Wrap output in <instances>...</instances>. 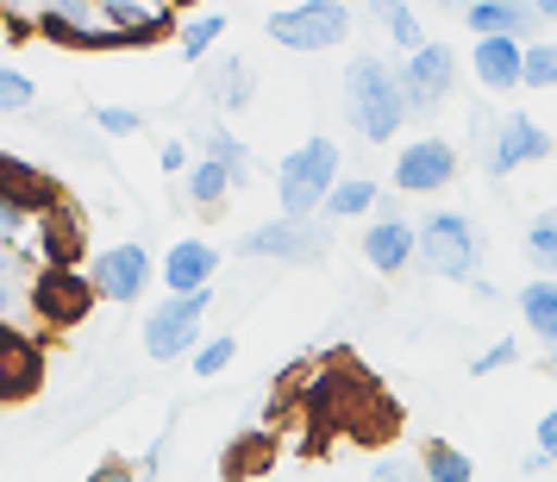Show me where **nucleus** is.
Returning a JSON list of instances; mask_svg holds the SVG:
<instances>
[{
	"instance_id": "f257e3e1",
	"label": "nucleus",
	"mask_w": 557,
	"mask_h": 482,
	"mask_svg": "<svg viewBox=\"0 0 557 482\" xmlns=\"http://www.w3.org/2000/svg\"><path fill=\"white\" fill-rule=\"evenodd\" d=\"M345 113H351L357 138L388 145L407 126V95H401V70L376 51H357L345 63Z\"/></svg>"
},
{
	"instance_id": "f03ea898",
	"label": "nucleus",
	"mask_w": 557,
	"mask_h": 482,
	"mask_svg": "<svg viewBox=\"0 0 557 482\" xmlns=\"http://www.w3.org/2000/svg\"><path fill=\"white\" fill-rule=\"evenodd\" d=\"M338 182H345L338 176V145H332V138H307L301 151H288L282 170H276L282 220H313V213H326Z\"/></svg>"
},
{
	"instance_id": "7ed1b4c3",
	"label": "nucleus",
	"mask_w": 557,
	"mask_h": 482,
	"mask_svg": "<svg viewBox=\"0 0 557 482\" xmlns=\"http://www.w3.org/2000/svg\"><path fill=\"white\" fill-rule=\"evenodd\" d=\"M420 263L445 282H476V263H482L476 220H470V213H451V207L426 213V220H420Z\"/></svg>"
},
{
	"instance_id": "20e7f679",
	"label": "nucleus",
	"mask_w": 557,
	"mask_h": 482,
	"mask_svg": "<svg viewBox=\"0 0 557 482\" xmlns=\"http://www.w3.org/2000/svg\"><path fill=\"white\" fill-rule=\"evenodd\" d=\"M263 32L276 38L282 51H338L351 38V7L345 0H301V7L270 13Z\"/></svg>"
},
{
	"instance_id": "39448f33",
	"label": "nucleus",
	"mask_w": 557,
	"mask_h": 482,
	"mask_svg": "<svg viewBox=\"0 0 557 482\" xmlns=\"http://www.w3.org/2000/svg\"><path fill=\"white\" fill-rule=\"evenodd\" d=\"M207 307H213V288L207 295H170V301L151 307V320H145V351L157 363H170L182 351H201V320Z\"/></svg>"
},
{
	"instance_id": "423d86ee",
	"label": "nucleus",
	"mask_w": 557,
	"mask_h": 482,
	"mask_svg": "<svg viewBox=\"0 0 557 482\" xmlns=\"http://www.w3.org/2000/svg\"><path fill=\"white\" fill-rule=\"evenodd\" d=\"M395 70H401L407 113H432V107L451 101V88H457V51H451V45H438V38H432L426 51L401 57Z\"/></svg>"
},
{
	"instance_id": "0eeeda50",
	"label": "nucleus",
	"mask_w": 557,
	"mask_h": 482,
	"mask_svg": "<svg viewBox=\"0 0 557 482\" xmlns=\"http://www.w3.org/2000/svg\"><path fill=\"white\" fill-rule=\"evenodd\" d=\"M332 232L320 220H263L245 232V257H276V263H320Z\"/></svg>"
},
{
	"instance_id": "6e6552de",
	"label": "nucleus",
	"mask_w": 557,
	"mask_h": 482,
	"mask_svg": "<svg viewBox=\"0 0 557 482\" xmlns=\"http://www.w3.org/2000/svg\"><path fill=\"white\" fill-rule=\"evenodd\" d=\"M457 176V145L451 138H413L395 151V188L401 195H438V188H451Z\"/></svg>"
},
{
	"instance_id": "1a4fd4ad",
	"label": "nucleus",
	"mask_w": 557,
	"mask_h": 482,
	"mask_svg": "<svg viewBox=\"0 0 557 482\" xmlns=\"http://www.w3.org/2000/svg\"><path fill=\"white\" fill-rule=\"evenodd\" d=\"M552 132L539 126L532 113H507L502 126H495V138H488V157H482V170L488 176H513V170H527V163H539V157H552Z\"/></svg>"
},
{
	"instance_id": "9d476101",
	"label": "nucleus",
	"mask_w": 557,
	"mask_h": 482,
	"mask_svg": "<svg viewBox=\"0 0 557 482\" xmlns=\"http://www.w3.org/2000/svg\"><path fill=\"white\" fill-rule=\"evenodd\" d=\"M363 263L376 276H401L407 263H420V226H407L395 207H382L370 232H363Z\"/></svg>"
},
{
	"instance_id": "9b49d317",
	"label": "nucleus",
	"mask_w": 557,
	"mask_h": 482,
	"mask_svg": "<svg viewBox=\"0 0 557 482\" xmlns=\"http://www.w3.org/2000/svg\"><path fill=\"white\" fill-rule=\"evenodd\" d=\"M88 282H95V295H107V301H138V295L151 288V251H145V245H113V251H95Z\"/></svg>"
},
{
	"instance_id": "f8f14e48",
	"label": "nucleus",
	"mask_w": 557,
	"mask_h": 482,
	"mask_svg": "<svg viewBox=\"0 0 557 482\" xmlns=\"http://www.w3.org/2000/svg\"><path fill=\"white\" fill-rule=\"evenodd\" d=\"M88 301H95V282L76 276V270H45V276L32 282V313L38 320H51V326H76L82 313H88Z\"/></svg>"
},
{
	"instance_id": "ddd939ff",
	"label": "nucleus",
	"mask_w": 557,
	"mask_h": 482,
	"mask_svg": "<svg viewBox=\"0 0 557 482\" xmlns=\"http://www.w3.org/2000/svg\"><path fill=\"white\" fill-rule=\"evenodd\" d=\"M463 26L476 38H513V45H539V26L545 13L527 7V0H470L463 7Z\"/></svg>"
},
{
	"instance_id": "4468645a",
	"label": "nucleus",
	"mask_w": 557,
	"mask_h": 482,
	"mask_svg": "<svg viewBox=\"0 0 557 482\" xmlns=\"http://www.w3.org/2000/svg\"><path fill=\"white\" fill-rule=\"evenodd\" d=\"M470 70L488 95H513V88H527V45H513V38H476L470 45Z\"/></svg>"
},
{
	"instance_id": "2eb2a0df",
	"label": "nucleus",
	"mask_w": 557,
	"mask_h": 482,
	"mask_svg": "<svg viewBox=\"0 0 557 482\" xmlns=\"http://www.w3.org/2000/svg\"><path fill=\"white\" fill-rule=\"evenodd\" d=\"M38 26L51 32V38H63V45H120L113 26H107V13L88 7V0H51V7L38 13Z\"/></svg>"
},
{
	"instance_id": "dca6fc26",
	"label": "nucleus",
	"mask_w": 557,
	"mask_h": 482,
	"mask_svg": "<svg viewBox=\"0 0 557 482\" xmlns=\"http://www.w3.org/2000/svg\"><path fill=\"white\" fill-rule=\"evenodd\" d=\"M213 270H220V251H213L207 238H182V245H170V257H163L170 295H207V288H213Z\"/></svg>"
},
{
	"instance_id": "f3484780",
	"label": "nucleus",
	"mask_w": 557,
	"mask_h": 482,
	"mask_svg": "<svg viewBox=\"0 0 557 482\" xmlns=\"http://www.w3.org/2000/svg\"><path fill=\"white\" fill-rule=\"evenodd\" d=\"M107 26H113V38L120 45H145V38H157V32H182V20L170 13V7H132V0H101Z\"/></svg>"
},
{
	"instance_id": "a211bd4d",
	"label": "nucleus",
	"mask_w": 557,
	"mask_h": 482,
	"mask_svg": "<svg viewBox=\"0 0 557 482\" xmlns=\"http://www.w3.org/2000/svg\"><path fill=\"white\" fill-rule=\"evenodd\" d=\"M0 201L26 207V213H57V188L38 176L32 163H20V157L0 151Z\"/></svg>"
},
{
	"instance_id": "6ab92c4d",
	"label": "nucleus",
	"mask_w": 557,
	"mask_h": 482,
	"mask_svg": "<svg viewBox=\"0 0 557 482\" xmlns=\"http://www.w3.org/2000/svg\"><path fill=\"white\" fill-rule=\"evenodd\" d=\"M520 320H527L532 338L557 345V282L552 276H532L527 288H520Z\"/></svg>"
},
{
	"instance_id": "aec40b11",
	"label": "nucleus",
	"mask_w": 557,
	"mask_h": 482,
	"mask_svg": "<svg viewBox=\"0 0 557 482\" xmlns=\"http://www.w3.org/2000/svg\"><path fill=\"white\" fill-rule=\"evenodd\" d=\"M201 157H213V163H220L232 182H238V188H251L257 163H251V151H245V145H238L226 126H201Z\"/></svg>"
},
{
	"instance_id": "412c9836",
	"label": "nucleus",
	"mask_w": 557,
	"mask_h": 482,
	"mask_svg": "<svg viewBox=\"0 0 557 482\" xmlns=\"http://www.w3.org/2000/svg\"><path fill=\"white\" fill-rule=\"evenodd\" d=\"M420 477L426 482H476V464L457 452V445H445V438H426L420 445Z\"/></svg>"
},
{
	"instance_id": "4be33fe9",
	"label": "nucleus",
	"mask_w": 557,
	"mask_h": 482,
	"mask_svg": "<svg viewBox=\"0 0 557 482\" xmlns=\"http://www.w3.org/2000/svg\"><path fill=\"white\" fill-rule=\"evenodd\" d=\"M370 13H376L382 20V32H388V38H395V51H426L432 38L426 32H420V13H413V7H401V0H376V7H370Z\"/></svg>"
},
{
	"instance_id": "5701e85b",
	"label": "nucleus",
	"mask_w": 557,
	"mask_h": 482,
	"mask_svg": "<svg viewBox=\"0 0 557 482\" xmlns=\"http://www.w3.org/2000/svg\"><path fill=\"white\" fill-rule=\"evenodd\" d=\"M527 263L539 270V276L557 282V207L532 213V226H527Z\"/></svg>"
},
{
	"instance_id": "b1692460",
	"label": "nucleus",
	"mask_w": 557,
	"mask_h": 482,
	"mask_svg": "<svg viewBox=\"0 0 557 482\" xmlns=\"http://www.w3.org/2000/svg\"><path fill=\"white\" fill-rule=\"evenodd\" d=\"M251 95H257V76L238 63V57H226V63L213 70V101L226 107V113H245V107H251Z\"/></svg>"
},
{
	"instance_id": "393cba45",
	"label": "nucleus",
	"mask_w": 557,
	"mask_h": 482,
	"mask_svg": "<svg viewBox=\"0 0 557 482\" xmlns=\"http://www.w3.org/2000/svg\"><path fill=\"white\" fill-rule=\"evenodd\" d=\"M382 207V188L370 176H345L338 188H332V201H326V213L332 220H357V213H376Z\"/></svg>"
},
{
	"instance_id": "a878e982",
	"label": "nucleus",
	"mask_w": 557,
	"mask_h": 482,
	"mask_svg": "<svg viewBox=\"0 0 557 482\" xmlns=\"http://www.w3.org/2000/svg\"><path fill=\"white\" fill-rule=\"evenodd\" d=\"M232 188H238V182H232L226 170L213 163V157H201V163L188 170V201H195V207H207V213H213V207H226V195H232Z\"/></svg>"
},
{
	"instance_id": "bb28decb",
	"label": "nucleus",
	"mask_w": 557,
	"mask_h": 482,
	"mask_svg": "<svg viewBox=\"0 0 557 482\" xmlns=\"http://www.w3.org/2000/svg\"><path fill=\"white\" fill-rule=\"evenodd\" d=\"M220 32H226V13H195V20H182V57L201 63V57L220 45Z\"/></svg>"
},
{
	"instance_id": "cd10ccee",
	"label": "nucleus",
	"mask_w": 557,
	"mask_h": 482,
	"mask_svg": "<svg viewBox=\"0 0 557 482\" xmlns=\"http://www.w3.org/2000/svg\"><path fill=\"white\" fill-rule=\"evenodd\" d=\"M32 101H38L32 76H26V70H7V63H0V113H26Z\"/></svg>"
},
{
	"instance_id": "c85d7f7f",
	"label": "nucleus",
	"mask_w": 557,
	"mask_h": 482,
	"mask_svg": "<svg viewBox=\"0 0 557 482\" xmlns=\"http://www.w3.org/2000/svg\"><path fill=\"white\" fill-rule=\"evenodd\" d=\"M527 88H557V45L552 38L527 45Z\"/></svg>"
},
{
	"instance_id": "c756f323",
	"label": "nucleus",
	"mask_w": 557,
	"mask_h": 482,
	"mask_svg": "<svg viewBox=\"0 0 557 482\" xmlns=\"http://www.w3.org/2000/svg\"><path fill=\"white\" fill-rule=\"evenodd\" d=\"M232 357H238V338H207L201 351H195V376H220V370H232Z\"/></svg>"
},
{
	"instance_id": "7c9ffc66",
	"label": "nucleus",
	"mask_w": 557,
	"mask_h": 482,
	"mask_svg": "<svg viewBox=\"0 0 557 482\" xmlns=\"http://www.w3.org/2000/svg\"><path fill=\"white\" fill-rule=\"evenodd\" d=\"M513 357H520V345H513V338H495L482 357H470V376H495V370H507Z\"/></svg>"
},
{
	"instance_id": "2f4dec72",
	"label": "nucleus",
	"mask_w": 557,
	"mask_h": 482,
	"mask_svg": "<svg viewBox=\"0 0 557 482\" xmlns=\"http://www.w3.org/2000/svg\"><path fill=\"white\" fill-rule=\"evenodd\" d=\"M376 482H426L420 477V457H376V470H370Z\"/></svg>"
},
{
	"instance_id": "473e14b6",
	"label": "nucleus",
	"mask_w": 557,
	"mask_h": 482,
	"mask_svg": "<svg viewBox=\"0 0 557 482\" xmlns=\"http://www.w3.org/2000/svg\"><path fill=\"white\" fill-rule=\"evenodd\" d=\"M95 120H101V132H113V138H132V132L145 126V120H138V113H132V107H101V113H95Z\"/></svg>"
},
{
	"instance_id": "72a5a7b5",
	"label": "nucleus",
	"mask_w": 557,
	"mask_h": 482,
	"mask_svg": "<svg viewBox=\"0 0 557 482\" xmlns=\"http://www.w3.org/2000/svg\"><path fill=\"white\" fill-rule=\"evenodd\" d=\"M532 438H539V452H545V457L557 464V401L545 407V413H539V432H532Z\"/></svg>"
},
{
	"instance_id": "f704fd0d",
	"label": "nucleus",
	"mask_w": 557,
	"mask_h": 482,
	"mask_svg": "<svg viewBox=\"0 0 557 482\" xmlns=\"http://www.w3.org/2000/svg\"><path fill=\"white\" fill-rule=\"evenodd\" d=\"M20 232H26V207L0 201V238H20Z\"/></svg>"
},
{
	"instance_id": "c9c22d12",
	"label": "nucleus",
	"mask_w": 557,
	"mask_h": 482,
	"mask_svg": "<svg viewBox=\"0 0 557 482\" xmlns=\"http://www.w3.org/2000/svg\"><path fill=\"white\" fill-rule=\"evenodd\" d=\"M20 301H32V295H20V288H13V282L0 276V326H7V320H13V313H20Z\"/></svg>"
},
{
	"instance_id": "e433bc0d",
	"label": "nucleus",
	"mask_w": 557,
	"mask_h": 482,
	"mask_svg": "<svg viewBox=\"0 0 557 482\" xmlns=\"http://www.w3.org/2000/svg\"><path fill=\"white\" fill-rule=\"evenodd\" d=\"M163 170H170V176H182V170H195V163H188V145H163Z\"/></svg>"
},
{
	"instance_id": "4c0bfd02",
	"label": "nucleus",
	"mask_w": 557,
	"mask_h": 482,
	"mask_svg": "<svg viewBox=\"0 0 557 482\" xmlns=\"http://www.w3.org/2000/svg\"><path fill=\"white\" fill-rule=\"evenodd\" d=\"M88 482H138V477H132L126 464H101V470H95Z\"/></svg>"
},
{
	"instance_id": "58836bf2",
	"label": "nucleus",
	"mask_w": 557,
	"mask_h": 482,
	"mask_svg": "<svg viewBox=\"0 0 557 482\" xmlns=\"http://www.w3.org/2000/svg\"><path fill=\"white\" fill-rule=\"evenodd\" d=\"M539 13H545V26H552V20H557V0H545V7H539Z\"/></svg>"
},
{
	"instance_id": "ea45409f",
	"label": "nucleus",
	"mask_w": 557,
	"mask_h": 482,
	"mask_svg": "<svg viewBox=\"0 0 557 482\" xmlns=\"http://www.w3.org/2000/svg\"><path fill=\"white\" fill-rule=\"evenodd\" d=\"M545 370H552V376H557V345H552V351H545Z\"/></svg>"
},
{
	"instance_id": "a19ab883",
	"label": "nucleus",
	"mask_w": 557,
	"mask_h": 482,
	"mask_svg": "<svg viewBox=\"0 0 557 482\" xmlns=\"http://www.w3.org/2000/svg\"><path fill=\"white\" fill-rule=\"evenodd\" d=\"M552 157H557V145H552Z\"/></svg>"
}]
</instances>
